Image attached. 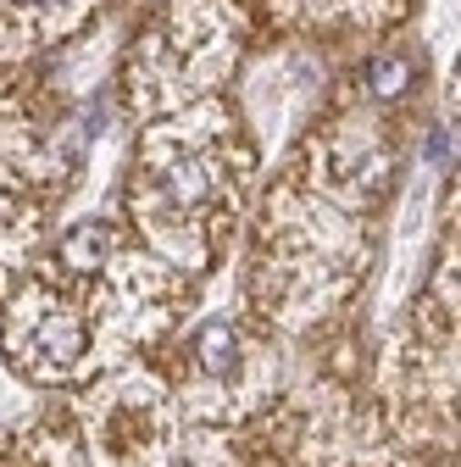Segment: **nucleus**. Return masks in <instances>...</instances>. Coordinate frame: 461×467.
Instances as JSON below:
<instances>
[{"label": "nucleus", "mask_w": 461, "mask_h": 467, "mask_svg": "<svg viewBox=\"0 0 461 467\" xmlns=\"http://www.w3.org/2000/svg\"><path fill=\"white\" fill-rule=\"evenodd\" d=\"M195 362L206 368V373H228L234 368V328L228 323H200V334H195Z\"/></svg>", "instance_id": "nucleus-1"}, {"label": "nucleus", "mask_w": 461, "mask_h": 467, "mask_svg": "<svg viewBox=\"0 0 461 467\" xmlns=\"http://www.w3.org/2000/svg\"><path fill=\"white\" fill-rule=\"evenodd\" d=\"M106 251H111V228H106V223H84V228H73L67 240H62V256H67L73 267H95Z\"/></svg>", "instance_id": "nucleus-2"}]
</instances>
